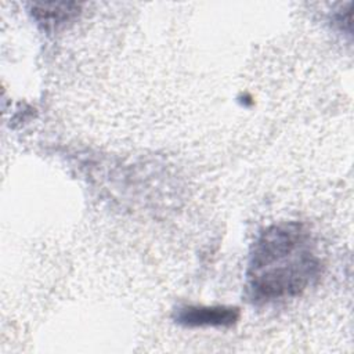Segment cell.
Returning <instances> with one entry per match:
<instances>
[{"mask_svg": "<svg viewBox=\"0 0 354 354\" xmlns=\"http://www.w3.org/2000/svg\"><path fill=\"white\" fill-rule=\"evenodd\" d=\"M80 4L76 3H35L32 4V15L46 26L64 24L79 12Z\"/></svg>", "mask_w": 354, "mask_h": 354, "instance_id": "3", "label": "cell"}, {"mask_svg": "<svg viewBox=\"0 0 354 354\" xmlns=\"http://www.w3.org/2000/svg\"><path fill=\"white\" fill-rule=\"evenodd\" d=\"M236 307L225 306H183L174 313V319L180 325L196 326H231L239 319Z\"/></svg>", "mask_w": 354, "mask_h": 354, "instance_id": "2", "label": "cell"}, {"mask_svg": "<svg viewBox=\"0 0 354 354\" xmlns=\"http://www.w3.org/2000/svg\"><path fill=\"white\" fill-rule=\"evenodd\" d=\"M322 274V260L307 227L285 221L267 227L253 243L246 271V295L254 304L300 296Z\"/></svg>", "mask_w": 354, "mask_h": 354, "instance_id": "1", "label": "cell"}]
</instances>
